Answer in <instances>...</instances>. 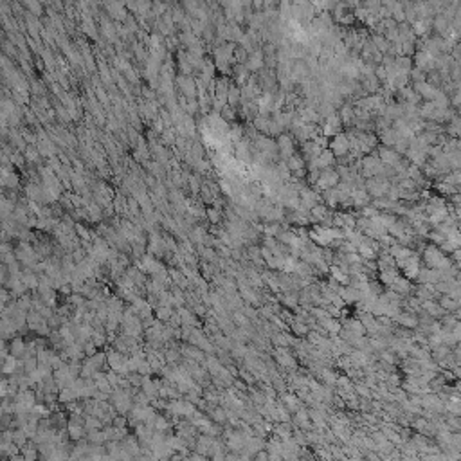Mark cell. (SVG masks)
I'll return each mask as SVG.
<instances>
[{
    "instance_id": "1",
    "label": "cell",
    "mask_w": 461,
    "mask_h": 461,
    "mask_svg": "<svg viewBox=\"0 0 461 461\" xmlns=\"http://www.w3.org/2000/svg\"><path fill=\"white\" fill-rule=\"evenodd\" d=\"M308 238H310V242H314V244L321 245L323 249H328L333 242L343 240V233H340V229H335V227L314 225V227L308 231Z\"/></svg>"
},
{
    "instance_id": "2",
    "label": "cell",
    "mask_w": 461,
    "mask_h": 461,
    "mask_svg": "<svg viewBox=\"0 0 461 461\" xmlns=\"http://www.w3.org/2000/svg\"><path fill=\"white\" fill-rule=\"evenodd\" d=\"M382 170H384V164L380 163L378 155H376V150L360 159V175L364 178L380 177V175H382Z\"/></svg>"
},
{
    "instance_id": "3",
    "label": "cell",
    "mask_w": 461,
    "mask_h": 461,
    "mask_svg": "<svg viewBox=\"0 0 461 461\" xmlns=\"http://www.w3.org/2000/svg\"><path fill=\"white\" fill-rule=\"evenodd\" d=\"M391 188V182L384 177H373V178H366L364 182V189L369 195V198H382V196L388 195V189Z\"/></svg>"
},
{
    "instance_id": "4",
    "label": "cell",
    "mask_w": 461,
    "mask_h": 461,
    "mask_svg": "<svg viewBox=\"0 0 461 461\" xmlns=\"http://www.w3.org/2000/svg\"><path fill=\"white\" fill-rule=\"evenodd\" d=\"M339 182H340V178H339V175H337L335 168H326V170H321L317 182H315L312 188H314L317 193H323V191H326V189L335 188Z\"/></svg>"
},
{
    "instance_id": "5",
    "label": "cell",
    "mask_w": 461,
    "mask_h": 461,
    "mask_svg": "<svg viewBox=\"0 0 461 461\" xmlns=\"http://www.w3.org/2000/svg\"><path fill=\"white\" fill-rule=\"evenodd\" d=\"M328 150L332 151L335 159H343L350 153V139L344 135V132L337 133L335 137L328 141Z\"/></svg>"
},
{
    "instance_id": "6",
    "label": "cell",
    "mask_w": 461,
    "mask_h": 461,
    "mask_svg": "<svg viewBox=\"0 0 461 461\" xmlns=\"http://www.w3.org/2000/svg\"><path fill=\"white\" fill-rule=\"evenodd\" d=\"M295 141L290 133L283 132L279 137H276V144H277V151H279V161H287L288 157H292L295 153Z\"/></svg>"
},
{
    "instance_id": "7",
    "label": "cell",
    "mask_w": 461,
    "mask_h": 461,
    "mask_svg": "<svg viewBox=\"0 0 461 461\" xmlns=\"http://www.w3.org/2000/svg\"><path fill=\"white\" fill-rule=\"evenodd\" d=\"M343 128H344L343 123H340L339 115H337V112H335V114H332V115H328L326 119H323L321 135L326 137V139H332V137H335L337 133L343 132Z\"/></svg>"
},
{
    "instance_id": "8",
    "label": "cell",
    "mask_w": 461,
    "mask_h": 461,
    "mask_svg": "<svg viewBox=\"0 0 461 461\" xmlns=\"http://www.w3.org/2000/svg\"><path fill=\"white\" fill-rule=\"evenodd\" d=\"M317 204H321V193H317L314 188L308 186V188L299 191V207L310 211V209H314Z\"/></svg>"
},
{
    "instance_id": "9",
    "label": "cell",
    "mask_w": 461,
    "mask_h": 461,
    "mask_svg": "<svg viewBox=\"0 0 461 461\" xmlns=\"http://www.w3.org/2000/svg\"><path fill=\"white\" fill-rule=\"evenodd\" d=\"M376 155H378L380 163H382L384 166H389V168H396L400 164V161H402V157H400L393 148H388V146L376 148Z\"/></svg>"
},
{
    "instance_id": "10",
    "label": "cell",
    "mask_w": 461,
    "mask_h": 461,
    "mask_svg": "<svg viewBox=\"0 0 461 461\" xmlns=\"http://www.w3.org/2000/svg\"><path fill=\"white\" fill-rule=\"evenodd\" d=\"M263 58H265V56H263L262 49H254V51L249 54L247 62H245V67H247L249 72H251V74H258L259 70L265 67V63H263Z\"/></svg>"
},
{
    "instance_id": "11",
    "label": "cell",
    "mask_w": 461,
    "mask_h": 461,
    "mask_svg": "<svg viewBox=\"0 0 461 461\" xmlns=\"http://www.w3.org/2000/svg\"><path fill=\"white\" fill-rule=\"evenodd\" d=\"M177 85L181 87L182 94H184L186 99H195L196 97V85H195V79L191 76H178L177 78Z\"/></svg>"
},
{
    "instance_id": "12",
    "label": "cell",
    "mask_w": 461,
    "mask_h": 461,
    "mask_svg": "<svg viewBox=\"0 0 461 461\" xmlns=\"http://www.w3.org/2000/svg\"><path fill=\"white\" fill-rule=\"evenodd\" d=\"M330 216H332V209H328V207L321 202V204H317L314 209H310V216H308V220H310V224H314V225H321L323 222H325L326 218H330Z\"/></svg>"
},
{
    "instance_id": "13",
    "label": "cell",
    "mask_w": 461,
    "mask_h": 461,
    "mask_svg": "<svg viewBox=\"0 0 461 461\" xmlns=\"http://www.w3.org/2000/svg\"><path fill=\"white\" fill-rule=\"evenodd\" d=\"M231 74H233V79H234L233 83L238 87V89H242V87L249 82V76H251V72L247 70V67L240 65V63H234L233 69H231Z\"/></svg>"
},
{
    "instance_id": "14",
    "label": "cell",
    "mask_w": 461,
    "mask_h": 461,
    "mask_svg": "<svg viewBox=\"0 0 461 461\" xmlns=\"http://www.w3.org/2000/svg\"><path fill=\"white\" fill-rule=\"evenodd\" d=\"M337 115H339V119H340V123H343V126H346V128H351V126H353L355 110H353V105H351V103H344L343 107L339 108Z\"/></svg>"
},
{
    "instance_id": "15",
    "label": "cell",
    "mask_w": 461,
    "mask_h": 461,
    "mask_svg": "<svg viewBox=\"0 0 461 461\" xmlns=\"http://www.w3.org/2000/svg\"><path fill=\"white\" fill-rule=\"evenodd\" d=\"M375 135H376V139H378V143H382L380 146L393 148V146H395L396 141H398V137H396V133H395V130H393V128L380 130V132H376Z\"/></svg>"
},
{
    "instance_id": "16",
    "label": "cell",
    "mask_w": 461,
    "mask_h": 461,
    "mask_svg": "<svg viewBox=\"0 0 461 461\" xmlns=\"http://www.w3.org/2000/svg\"><path fill=\"white\" fill-rule=\"evenodd\" d=\"M285 164H287V168H288L290 173H297V171H305L306 170L305 159H303L301 153H297V151H295L292 157H288V159L285 161Z\"/></svg>"
},
{
    "instance_id": "17",
    "label": "cell",
    "mask_w": 461,
    "mask_h": 461,
    "mask_svg": "<svg viewBox=\"0 0 461 461\" xmlns=\"http://www.w3.org/2000/svg\"><path fill=\"white\" fill-rule=\"evenodd\" d=\"M389 288H391V292H395V294H398V295H407L413 287H411V281L409 279H406V277L398 276L395 279V283L389 285Z\"/></svg>"
},
{
    "instance_id": "18",
    "label": "cell",
    "mask_w": 461,
    "mask_h": 461,
    "mask_svg": "<svg viewBox=\"0 0 461 461\" xmlns=\"http://www.w3.org/2000/svg\"><path fill=\"white\" fill-rule=\"evenodd\" d=\"M252 126L256 128V132L259 133V135H267V132H269V125H270V115H256L254 119H252Z\"/></svg>"
},
{
    "instance_id": "19",
    "label": "cell",
    "mask_w": 461,
    "mask_h": 461,
    "mask_svg": "<svg viewBox=\"0 0 461 461\" xmlns=\"http://www.w3.org/2000/svg\"><path fill=\"white\" fill-rule=\"evenodd\" d=\"M242 99H240V89H238L236 85H234L233 82H231V85H229V92H227V105L231 108H236L240 107Z\"/></svg>"
},
{
    "instance_id": "20",
    "label": "cell",
    "mask_w": 461,
    "mask_h": 461,
    "mask_svg": "<svg viewBox=\"0 0 461 461\" xmlns=\"http://www.w3.org/2000/svg\"><path fill=\"white\" fill-rule=\"evenodd\" d=\"M395 67L400 70L402 74H409L411 70H413V58H409V56H396L395 58Z\"/></svg>"
},
{
    "instance_id": "21",
    "label": "cell",
    "mask_w": 461,
    "mask_h": 461,
    "mask_svg": "<svg viewBox=\"0 0 461 461\" xmlns=\"http://www.w3.org/2000/svg\"><path fill=\"white\" fill-rule=\"evenodd\" d=\"M206 218H207V222H209V225H220L222 222H224V211L214 209V207H207Z\"/></svg>"
},
{
    "instance_id": "22",
    "label": "cell",
    "mask_w": 461,
    "mask_h": 461,
    "mask_svg": "<svg viewBox=\"0 0 461 461\" xmlns=\"http://www.w3.org/2000/svg\"><path fill=\"white\" fill-rule=\"evenodd\" d=\"M105 8H107L108 11H110V15L114 16L115 20H119V22H121V20H126V16H128V13H126V9L123 4H105Z\"/></svg>"
},
{
    "instance_id": "23",
    "label": "cell",
    "mask_w": 461,
    "mask_h": 461,
    "mask_svg": "<svg viewBox=\"0 0 461 461\" xmlns=\"http://www.w3.org/2000/svg\"><path fill=\"white\" fill-rule=\"evenodd\" d=\"M328 270H330V274H332V279L333 281H337V283H340V285H348V283H350V276H348V274L344 272L343 269H339L337 265H332Z\"/></svg>"
},
{
    "instance_id": "24",
    "label": "cell",
    "mask_w": 461,
    "mask_h": 461,
    "mask_svg": "<svg viewBox=\"0 0 461 461\" xmlns=\"http://www.w3.org/2000/svg\"><path fill=\"white\" fill-rule=\"evenodd\" d=\"M422 306H424V310L427 312L429 315H432V317H439V315L445 314V310L434 301H422Z\"/></svg>"
},
{
    "instance_id": "25",
    "label": "cell",
    "mask_w": 461,
    "mask_h": 461,
    "mask_svg": "<svg viewBox=\"0 0 461 461\" xmlns=\"http://www.w3.org/2000/svg\"><path fill=\"white\" fill-rule=\"evenodd\" d=\"M323 323V328L326 330V332H330L332 333L333 337L337 335V333L340 332V330H343V326H340V323L337 321V319H333V317H328V319H325V321H321Z\"/></svg>"
},
{
    "instance_id": "26",
    "label": "cell",
    "mask_w": 461,
    "mask_h": 461,
    "mask_svg": "<svg viewBox=\"0 0 461 461\" xmlns=\"http://www.w3.org/2000/svg\"><path fill=\"white\" fill-rule=\"evenodd\" d=\"M438 305L442 306L445 312H456L457 308H459V301H456V299L449 297V295H443V297L439 299Z\"/></svg>"
},
{
    "instance_id": "27",
    "label": "cell",
    "mask_w": 461,
    "mask_h": 461,
    "mask_svg": "<svg viewBox=\"0 0 461 461\" xmlns=\"http://www.w3.org/2000/svg\"><path fill=\"white\" fill-rule=\"evenodd\" d=\"M395 319L400 323V325L406 326V328H414V326H418V319L411 314H398Z\"/></svg>"
},
{
    "instance_id": "28",
    "label": "cell",
    "mask_w": 461,
    "mask_h": 461,
    "mask_svg": "<svg viewBox=\"0 0 461 461\" xmlns=\"http://www.w3.org/2000/svg\"><path fill=\"white\" fill-rule=\"evenodd\" d=\"M281 224H277V222H270V224H263V231L262 233L265 234V236H270V238H276L277 233L281 231Z\"/></svg>"
},
{
    "instance_id": "29",
    "label": "cell",
    "mask_w": 461,
    "mask_h": 461,
    "mask_svg": "<svg viewBox=\"0 0 461 461\" xmlns=\"http://www.w3.org/2000/svg\"><path fill=\"white\" fill-rule=\"evenodd\" d=\"M442 182H445V184L454 186V188H459V184H461V173H459V170H456V171H450V173H447L445 177H442Z\"/></svg>"
},
{
    "instance_id": "30",
    "label": "cell",
    "mask_w": 461,
    "mask_h": 461,
    "mask_svg": "<svg viewBox=\"0 0 461 461\" xmlns=\"http://www.w3.org/2000/svg\"><path fill=\"white\" fill-rule=\"evenodd\" d=\"M236 115H238V110L236 108H231L227 105V107H224V110L220 112V117L224 119L225 123H234L236 121Z\"/></svg>"
},
{
    "instance_id": "31",
    "label": "cell",
    "mask_w": 461,
    "mask_h": 461,
    "mask_svg": "<svg viewBox=\"0 0 461 461\" xmlns=\"http://www.w3.org/2000/svg\"><path fill=\"white\" fill-rule=\"evenodd\" d=\"M380 213H382V211L375 209V207H373L371 204H369V206L362 207V209H360V213H358V216H362V218H368V220H373V218H376Z\"/></svg>"
},
{
    "instance_id": "32",
    "label": "cell",
    "mask_w": 461,
    "mask_h": 461,
    "mask_svg": "<svg viewBox=\"0 0 461 461\" xmlns=\"http://www.w3.org/2000/svg\"><path fill=\"white\" fill-rule=\"evenodd\" d=\"M425 78H427V74L424 72V70H420V69H416V67H413V70H411L409 72V82L413 83H422V82H425Z\"/></svg>"
},
{
    "instance_id": "33",
    "label": "cell",
    "mask_w": 461,
    "mask_h": 461,
    "mask_svg": "<svg viewBox=\"0 0 461 461\" xmlns=\"http://www.w3.org/2000/svg\"><path fill=\"white\" fill-rule=\"evenodd\" d=\"M393 150H395L400 157H404V155H406V151L409 150V141H407V139H398L395 143V146H393Z\"/></svg>"
},
{
    "instance_id": "34",
    "label": "cell",
    "mask_w": 461,
    "mask_h": 461,
    "mask_svg": "<svg viewBox=\"0 0 461 461\" xmlns=\"http://www.w3.org/2000/svg\"><path fill=\"white\" fill-rule=\"evenodd\" d=\"M427 238L432 242L431 245H436V247H439V245H442L443 242H445V236H443L442 233H438V231H431V233L427 234Z\"/></svg>"
},
{
    "instance_id": "35",
    "label": "cell",
    "mask_w": 461,
    "mask_h": 461,
    "mask_svg": "<svg viewBox=\"0 0 461 461\" xmlns=\"http://www.w3.org/2000/svg\"><path fill=\"white\" fill-rule=\"evenodd\" d=\"M74 227H76V231H78V236L82 238V240L90 242V233H89V229H85V225L76 224V225H74Z\"/></svg>"
},
{
    "instance_id": "36",
    "label": "cell",
    "mask_w": 461,
    "mask_h": 461,
    "mask_svg": "<svg viewBox=\"0 0 461 461\" xmlns=\"http://www.w3.org/2000/svg\"><path fill=\"white\" fill-rule=\"evenodd\" d=\"M292 330H294V332L297 333V335H306V333H308V326L303 325L301 321L294 323V325H292Z\"/></svg>"
},
{
    "instance_id": "37",
    "label": "cell",
    "mask_w": 461,
    "mask_h": 461,
    "mask_svg": "<svg viewBox=\"0 0 461 461\" xmlns=\"http://www.w3.org/2000/svg\"><path fill=\"white\" fill-rule=\"evenodd\" d=\"M26 6H27V8H29V9H33V11H34V13H36V15H38V13H40V11H42L40 4H34V2H27V4H26Z\"/></svg>"
}]
</instances>
